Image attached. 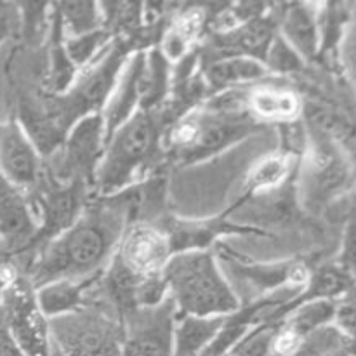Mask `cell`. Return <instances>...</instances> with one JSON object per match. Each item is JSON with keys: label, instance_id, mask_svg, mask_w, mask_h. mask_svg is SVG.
I'll use <instances>...</instances> for the list:
<instances>
[{"label": "cell", "instance_id": "cell-1", "mask_svg": "<svg viewBox=\"0 0 356 356\" xmlns=\"http://www.w3.org/2000/svg\"><path fill=\"white\" fill-rule=\"evenodd\" d=\"M139 204L136 186L87 204L68 229L40 245L28 277L33 289L54 280H79L103 273L122 233L134 221Z\"/></svg>", "mask_w": 356, "mask_h": 356}, {"label": "cell", "instance_id": "cell-2", "mask_svg": "<svg viewBox=\"0 0 356 356\" xmlns=\"http://www.w3.org/2000/svg\"><path fill=\"white\" fill-rule=\"evenodd\" d=\"M259 129L247 110L245 90L229 89L204 99L167 127L163 143L184 163H198L225 152Z\"/></svg>", "mask_w": 356, "mask_h": 356}, {"label": "cell", "instance_id": "cell-3", "mask_svg": "<svg viewBox=\"0 0 356 356\" xmlns=\"http://www.w3.org/2000/svg\"><path fill=\"white\" fill-rule=\"evenodd\" d=\"M163 124L159 111H138L108 138L94 179L96 198L113 197L136 186L163 152Z\"/></svg>", "mask_w": 356, "mask_h": 356}, {"label": "cell", "instance_id": "cell-4", "mask_svg": "<svg viewBox=\"0 0 356 356\" xmlns=\"http://www.w3.org/2000/svg\"><path fill=\"white\" fill-rule=\"evenodd\" d=\"M162 275L177 315L229 316L242 306L214 250L174 254Z\"/></svg>", "mask_w": 356, "mask_h": 356}, {"label": "cell", "instance_id": "cell-5", "mask_svg": "<svg viewBox=\"0 0 356 356\" xmlns=\"http://www.w3.org/2000/svg\"><path fill=\"white\" fill-rule=\"evenodd\" d=\"M129 45L122 37H115L99 58L80 70L68 92L52 96V106L68 131L86 115L103 111L129 56L136 52Z\"/></svg>", "mask_w": 356, "mask_h": 356}, {"label": "cell", "instance_id": "cell-6", "mask_svg": "<svg viewBox=\"0 0 356 356\" xmlns=\"http://www.w3.org/2000/svg\"><path fill=\"white\" fill-rule=\"evenodd\" d=\"M51 341L66 356H122V320L101 302L49 320Z\"/></svg>", "mask_w": 356, "mask_h": 356}, {"label": "cell", "instance_id": "cell-7", "mask_svg": "<svg viewBox=\"0 0 356 356\" xmlns=\"http://www.w3.org/2000/svg\"><path fill=\"white\" fill-rule=\"evenodd\" d=\"M299 193L308 207H322L339 197L351 181V167L346 156L330 141L320 136L308 138L305 153L299 159Z\"/></svg>", "mask_w": 356, "mask_h": 356}, {"label": "cell", "instance_id": "cell-8", "mask_svg": "<svg viewBox=\"0 0 356 356\" xmlns=\"http://www.w3.org/2000/svg\"><path fill=\"white\" fill-rule=\"evenodd\" d=\"M106 148V127L101 113H90L76 120L66 132L58 159L52 167V179L59 183H83L94 188L96 172Z\"/></svg>", "mask_w": 356, "mask_h": 356}, {"label": "cell", "instance_id": "cell-9", "mask_svg": "<svg viewBox=\"0 0 356 356\" xmlns=\"http://www.w3.org/2000/svg\"><path fill=\"white\" fill-rule=\"evenodd\" d=\"M3 327L26 356H51L49 320L42 315L28 277L14 275L2 292Z\"/></svg>", "mask_w": 356, "mask_h": 356}, {"label": "cell", "instance_id": "cell-10", "mask_svg": "<svg viewBox=\"0 0 356 356\" xmlns=\"http://www.w3.org/2000/svg\"><path fill=\"white\" fill-rule=\"evenodd\" d=\"M89 190L90 188L83 183H59L52 177H42L37 190L28 195L33 197L30 202L38 221L33 245H44L68 229L89 204Z\"/></svg>", "mask_w": 356, "mask_h": 356}, {"label": "cell", "instance_id": "cell-11", "mask_svg": "<svg viewBox=\"0 0 356 356\" xmlns=\"http://www.w3.org/2000/svg\"><path fill=\"white\" fill-rule=\"evenodd\" d=\"M176 318L170 298L159 306L132 309L122 318V356H172Z\"/></svg>", "mask_w": 356, "mask_h": 356}, {"label": "cell", "instance_id": "cell-12", "mask_svg": "<svg viewBox=\"0 0 356 356\" xmlns=\"http://www.w3.org/2000/svg\"><path fill=\"white\" fill-rule=\"evenodd\" d=\"M221 266L229 268L233 277L238 280L247 282L250 287L256 289L259 298L277 294L282 291L305 292L308 285L309 273L308 268L301 261L289 259L278 261V263H252L245 261L243 257L236 256L229 247L219 243L218 250H214Z\"/></svg>", "mask_w": 356, "mask_h": 356}, {"label": "cell", "instance_id": "cell-13", "mask_svg": "<svg viewBox=\"0 0 356 356\" xmlns=\"http://www.w3.org/2000/svg\"><path fill=\"white\" fill-rule=\"evenodd\" d=\"M172 256V247L163 229L146 221L129 222L113 254L125 270L141 280L160 277Z\"/></svg>", "mask_w": 356, "mask_h": 356}, {"label": "cell", "instance_id": "cell-14", "mask_svg": "<svg viewBox=\"0 0 356 356\" xmlns=\"http://www.w3.org/2000/svg\"><path fill=\"white\" fill-rule=\"evenodd\" d=\"M42 159L17 118L0 122V176L7 183L26 195L33 193L45 174Z\"/></svg>", "mask_w": 356, "mask_h": 356}, {"label": "cell", "instance_id": "cell-15", "mask_svg": "<svg viewBox=\"0 0 356 356\" xmlns=\"http://www.w3.org/2000/svg\"><path fill=\"white\" fill-rule=\"evenodd\" d=\"M228 216L229 212L226 211L221 216H214V218L207 219L165 218L159 226L169 238L174 254L212 250V247L222 236L266 235V232L254 228V226H242L228 221Z\"/></svg>", "mask_w": 356, "mask_h": 356}, {"label": "cell", "instance_id": "cell-16", "mask_svg": "<svg viewBox=\"0 0 356 356\" xmlns=\"http://www.w3.org/2000/svg\"><path fill=\"white\" fill-rule=\"evenodd\" d=\"M146 90V49L132 52L104 104L103 115L106 141L124 122L141 111Z\"/></svg>", "mask_w": 356, "mask_h": 356}, {"label": "cell", "instance_id": "cell-17", "mask_svg": "<svg viewBox=\"0 0 356 356\" xmlns=\"http://www.w3.org/2000/svg\"><path fill=\"white\" fill-rule=\"evenodd\" d=\"M38 221L30 197L0 176V242L10 249H26L35 242Z\"/></svg>", "mask_w": 356, "mask_h": 356}, {"label": "cell", "instance_id": "cell-18", "mask_svg": "<svg viewBox=\"0 0 356 356\" xmlns=\"http://www.w3.org/2000/svg\"><path fill=\"white\" fill-rule=\"evenodd\" d=\"M245 101L257 124L285 125L301 120L302 101L291 87L257 83L245 90Z\"/></svg>", "mask_w": 356, "mask_h": 356}, {"label": "cell", "instance_id": "cell-19", "mask_svg": "<svg viewBox=\"0 0 356 356\" xmlns=\"http://www.w3.org/2000/svg\"><path fill=\"white\" fill-rule=\"evenodd\" d=\"M101 275L79 280H54L35 289V299L42 315L47 320L70 315L90 302L92 291L97 287Z\"/></svg>", "mask_w": 356, "mask_h": 356}, {"label": "cell", "instance_id": "cell-20", "mask_svg": "<svg viewBox=\"0 0 356 356\" xmlns=\"http://www.w3.org/2000/svg\"><path fill=\"white\" fill-rule=\"evenodd\" d=\"M278 33L294 47L302 59L320 54V7L313 3H291L278 21Z\"/></svg>", "mask_w": 356, "mask_h": 356}, {"label": "cell", "instance_id": "cell-21", "mask_svg": "<svg viewBox=\"0 0 356 356\" xmlns=\"http://www.w3.org/2000/svg\"><path fill=\"white\" fill-rule=\"evenodd\" d=\"M270 75L264 63L247 56H222L214 58L204 70V79L207 92H225L229 89H238L245 83H254Z\"/></svg>", "mask_w": 356, "mask_h": 356}, {"label": "cell", "instance_id": "cell-22", "mask_svg": "<svg viewBox=\"0 0 356 356\" xmlns=\"http://www.w3.org/2000/svg\"><path fill=\"white\" fill-rule=\"evenodd\" d=\"M226 316L177 315L172 356H202L221 330Z\"/></svg>", "mask_w": 356, "mask_h": 356}, {"label": "cell", "instance_id": "cell-23", "mask_svg": "<svg viewBox=\"0 0 356 356\" xmlns=\"http://www.w3.org/2000/svg\"><path fill=\"white\" fill-rule=\"evenodd\" d=\"M298 165L299 156L285 153L282 149L263 156L247 174V193H270V191L278 190L291 181L292 174L298 170Z\"/></svg>", "mask_w": 356, "mask_h": 356}, {"label": "cell", "instance_id": "cell-24", "mask_svg": "<svg viewBox=\"0 0 356 356\" xmlns=\"http://www.w3.org/2000/svg\"><path fill=\"white\" fill-rule=\"evenodd\" d=\"M205 26V13L200 9H190L176 19V23L162 35V44L159 51L163 58L172 65V63L183 61L186 56L191 54L197 38L200 37L202 30Z\"/></svg>", "mask_w": 356, "mask_h": 356}, {"label": "cell", "instance_id": "cell-25", "mask_svg": "<svg viewBox=\"0 0 356 356\" xmlns=\"http://www.w3.org/2000/svg\"><path fill=\"white\" fill-rule=\"evenodd\" d=\"M51 68H49L47 89L52 96H63L72 89L79 70L70 59L63 40V30L59 24L58 14L52 6V35H51Z\"/></svg>", "mask_w": 356, "mask_h": 356}, {"label": "cell", "instance_id": "cell-26", "mask_svg": "<svg viewBox=\"0 0 356 356\" xmlns=\"http://www.w3.org/2000/svg\"><path fill=\"white\" fill-rule=\"evenodd\" d=\"M54 10L65 37H79L104 28L101 2H56Z\"/></svg>", "mask_w": 356, "mask_h": 356}, {"label": "cell", "instance_id": "cell-27", "mask_svg": "<svg viewBox=\"0 0 356 356\" xmlns=\"http://www.w3.org/2000/svg\"><path fill=\"white\" fill-rule=\"evenodd\" d=\"M356 346L334 323L315 330L289 356H355Z\"/></svg>", "mask_w": 356, "mask_h": 356}, {"label": "cell", "instance_id": "cell-28", "mask_svg": "<svg viewBox=\"0 0 356 356\" xmlns=\"http://www.w3.org/2000/svg\"><path fill=\"white\" fill-rule=\"evenodd\" d=\"M113 38L115 37L106 28H101V30L92 31V33L79 35V37H65L63 35L66 52H68L70 59H72V63L79 72L86 68L87 65H90L94 59L99 58Z\"/></svg>", "mask_w": 356, "mask_h": 356}, {"label": "cell", "instance_id": "cell-29", "mask_svg": "<svg viewBox=\"0 0 356 356\" xmlns=\"http://www.w3.org/2000/svg\"><path fill=\"white\" fill-rule=\"evenodd\" d=\"M264 66L270 73L289 75V73L301 72L305 68V59L294 51V47L280 33H277L266 52Z\"/></svg>", "mask_w": 356, "mask_h": 356}, {"label": "cell", "instance_id": "cell-30", "mask_svg": "<svg viewBox=\"0 0 356 356\" xmlns=\"http://www.w3.org/2000/svg\"><path fill=\"white\" fill-rule=\"evenodd\" d=\"M337 264L346 271L348 277H350L356 285V216L355 212L350 216V219H348L346 222V228H344L343 247H341L339 263Z\"/></svg>", "mask_w": 356, "mask_h": 356}, {"label": "cell", "instance_id": "cell-31", "mask_svg": "<svg viewBox=\"0 0 356 356\" xmlns=\"http://www.w3.org/2000/svg\"><path fill=\"white\" fill-rule=\"evenodd\" d=\"M0 356H26L13 339L9 330L3 327V323L0 325Z\"/></svg>", "mask_w": 356, "mask_h": 356}, {"label": "cell", "instance_id": "cell-32", "mask_svg": "<svg viewBox=\"0 0 356 356\" xmlns=\"http://www.w3.org/2000/svg\"><path fill=\"white\" fill-rule=\"evenodd\" d=\"M344 51H346V61L351 70V75L356 79V28L350 33L344 44Z\"/></svg>", "mask_w": 356, "mask_h": 356}, {"label": "cell", "instance_id": "cell-33", "mask_svg": "<svg viewBox=\"0 0 356 356\" xmlns=\"http://www.w3.org/2000/svg\"><path fill=\"white\" fill-rule=\"evenodd\" d=\"M7 35H9V19L6 14H0V44L6 40Z\"/></svg>", "mask_w": 356, "mask_h": 356}, {"label": "cell", "instance_id": "cell-34", "mask_svg": "<svg viewBox=\"0 0 356 356\" xmlns=\"http://www.w3.org/2000/svg\"><path fill=\"white\" fill-rule=\"evenodd\" d=\"M51 356H66L65 353H61V351H59V348H56L54 344H52V351H51Z\"/></svg>", "mask_w": 356, "mask_h": 356}, {"label": "cell", "instance_id": "cell-35", "mask_svg": "<svg viewBox=\"0 0 356 356\" xmlns=\"http://www.w3.org/2000/svg\"><path fill=\"white\" fill-rule=\"evenodd\" d=\"M353 212H355V216H356V207H355V211H353Z\"/></svg>", "mask_w": 356, "mask_h": 356}]
</instances>
